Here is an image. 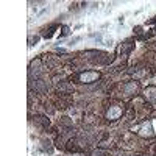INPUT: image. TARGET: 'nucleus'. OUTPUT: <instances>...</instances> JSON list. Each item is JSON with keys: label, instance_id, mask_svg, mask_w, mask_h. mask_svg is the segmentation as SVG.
Masks as SVG:
<instances>
[{"label": "nucleus", "instance_id": "f257e3e1", "mask_svg": "<svg viewBox=\"0 0 156 156\" xmlns=\"http://www.w3.org/2000/svg\"><path fill=\"white\" fill-rule=\"evenodd\" d=\"M98 78V73L95 72H86V73H81V75H78V80H80L81 83H92L95 81Z\"/></svg>", "mask_w": 156, "mask_h": 156}, {"label": "nucleus", "instance_id": "f03ea898", "mask_svg": "<svg viewBox=\"0 0 156 156\" xmlns=\"http://www.w3.org/2000/svg\"><path fill=\"white\" fill-rule=\"evenodd\" d=\"M34 89L37 90V92H45V90L48 89V84L44 80H41V78H37V80L34 81Z\"/></svg>", "mask_w": 156, "mask_h": 156}, {"label": "nucleus", "instance_id": "7ed1b4c3", "mask_svg": "<svg viewBox=\"0 0 156 156\" xmlns=\"http://www.w3.org/2000/svg\"><path fill=\"white\" fill-rule=\"evenodd\" d=\"M56 89H58L59 94H70L72 92V86L67 84V83H59Z\"/></svg>", "mask_w": 156, "mask_h": 156}, {"label": "nucleus", "instance_id": "20e7f679", "mask_svg": "<svg viewBox=\"0 0 156 156\" xmlns=\"http://www.w3.org/2000/svg\"><path fill=\"white\" fill-rule=\"evenodd\" d=\"M34 122H36V125H41V126H44V128H47V126L50 125V120L47 119V117H42V115L34 117Z\"/></svg>", "mask_w": 156, "mask_h": 156}, {"label": "nucleus", "instance_id": "39448f33", "mask_svg": "<svg viewBox=\"0 0 156 156\" xmlns=\"http://www.w3.org/2000/svg\"><path fill=\"white\" fill-rule=\"evenodd\" d=\"M55 30H56V25H51L48 30H45V31L42 33V36H44V37H51V36H53V31H55Z\"/></svg>", "mask_w": 156, "mask_h": 156}, {"label": "nucleus", "instance_id": "423d86ee", "mask_svg": "<svg viewBox=\"0 0 156 156\" xmlns=\"http://www.w3.org/2000/svg\"><path fill=\"white\" fill-rule=\"evenodd\" d=\"M131 48H133V44H129V42H126V45H122V47H120L119 50L122 51V53H128V51L131 50Z\"/></svg>", "mask_w": 156, "mask_h": 156}, {"label": "nucleus", "instance_id": "0eeeda50", "mask_svg": "<svg viewBox=\"0 0 156 156\" xmlns=\"http://www.w3.org/2000/svg\"><path fill=\"white\" fill-rule=\"evenodd\" d=\"M42 144H44V150H47L48 153H51V147H50V142H48V140H44Z\"/></svg>", "mask_w": 156, "mask_h": 156}, {"label": "nucleus", "instance_id": "6e6552de", "mask_svg": "<svg viewBox=\"0 0 156 156\" xmlns=\"http://www.w3.org/2000/svg\"><path fill=\"white\" fill-rule=\"evenodd\" d=\"M105 154V151H101V150H95V151H92V154L90 156H103Z\"/></svg>", "mask_w": 156, "mask_h": 156}, {"label": "nucleus", "instance_id": "1a4fd4ad", "mask_svg": "<svg viewBox=\"0 0 156 156\" xmlns=\"http://www.w3.org/2000/svg\"><path fill=\"white\" fill-rule=\"evenodd\" d=\"M69 34V27H62V36Z\"/></svg>", "mask_w": 156, "mask_h": 156}, {"label": "nucleus", "instance_id": "9d476101", "mask_svg": "<svg viewBox=\"0 0 156 156\" xmlns=\"http://www.w3.org/2000/svg\"><path fill=\"white\" fill-rule=\"evenodd\" d=\"M73 156H80V154H73Z\"/></svg>", "mask_w": 156, "mask_h": 156}]
</instances>
